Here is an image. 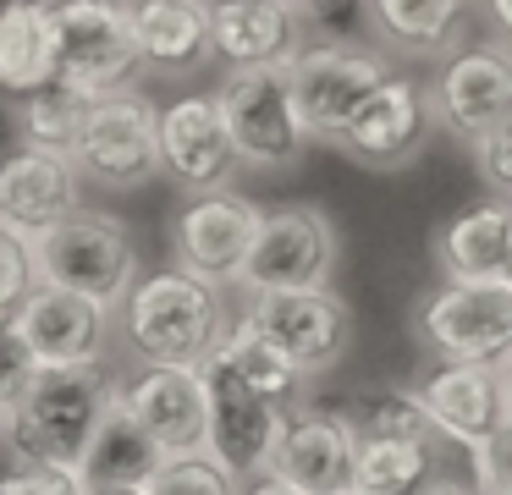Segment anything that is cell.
Listing matches in <instances>:
<instances>
[{"mask_svg":"<svg viewBox=\"0 0 512 495\" xmlns=\"http://www.w3.org/2000/svg\"><path fill=\"white\" fill-rule=\"evenodd\" d=\"M237 490H243V479L210 446H199V451H166L138 495H237Z\"/></svg>","mask_w":512,"mask_h":495,"instance_id":"30","label":"cell"},{"mask_svg":"<svg viewBox=\"0 0 512 495\" xmlns=\"http://www.w3.org/2000/svg\"><path fill=\"white\" fill-rule=\"evenodd\" d=\"M116 319H122L127 352L138 363H204L232 330L226 286L193 275L188 264L138 275Z\"/></svg>","mask_w":512,"mask_h":495,"instance_id":"2","label":"cell"},{"mask_svg":"<svg viewBox=\"0 0 512 495\" xmlns=\"http://www.w3.org/2000/svg\"><path fill=\"white\" fill-rule=\"evenodd\" d=\"M83 171L78 154L56 143L17 138L12 154H0V226L17 237H45L56 220L83 209Z\"/></svg>","mask_w":512,"mask_h":495,"instance_id":"11","label":"cell"},{"mask_svg":"<svg viewBox=\"0 0 512 495\" xmlns=\"http://www.w3.org/2000/svg\"><path fill=\"white\" fill-rule=\"evenodd\" d=\"M39 369H45V363L34 358V347L23 341V330H17L12 319H0V407H6V413L23 402V391L34 385Z\"/></svg>","mask_w":512,"mask_h":495,"instance_id":"32","label":"cell"},{"mask_svg":"<svg viewBox=\"0 0 512 495\" xmlns=\"http://www.w3.org/2000/svg\"><path fill=\"white\" fill-rule=\"evenodd\" d=\"M215 352H221V358L232 363V369L243 374L248 385H259L265 396H276V402L298 407V391H303V380H309V374H303L298 363H292L287 352L276 347V336H270V330L259 325L248 308L232 319V330L221 336V347H215Z\"/></svg>","mask_w":512,"mask_h":495,"instance_id":"28","label":"cell"},{"mask_svg":"<svg viewBox=\"0 0 512 495\" xmlns=\"http://www.w3.org/2000/svg\"><path fill=\"white\" fill-rule=\"evenodd\" d=\"M138 50L149 72L188 77L215 61V22L210 0H127Z\"/></svg>","mask_w":512,"mask_h":495,"instance_id":"22","label":"cell"},{"mask_svg":"<svg viewBox=\"0 0 512 495\" xmlns=\"http://www.w3.org/2000/svg\"><path fill=\"white\" fill-rule=\"evenodd\" d=\"M34 286H39V264H34L28 237L0 226V319H12Z\"/></svg>","mask_w":512,"mask_h":495,"instance_id":"31","label":"cell"},{"mask_svg":"<svg viewBox=\"0 0 512 495\" xmlns=\"http://www.w3.org/2000/svg\"><path fill=\"white\" fill-rule=\"evenodd\" d=\"M435 121H441L435 94H424L413 77H397V72H391L386 83H380L375 94L358 105V116L347 121V132H342V143H336V149H347L358 165L397 171V165H408L413 154L430 143Z\"/></svg>","mask_w":512,"mask_h":495,"instance_id":"16","label":"cell"},{"mask_svg":"<svg viewBox=\"0 0 512 495\" xmlns=\"http://www.w3.org/2000/svg\"><path fill=\"white\" fill-rule=\"evenodd\" d=\"M210 22L221 66L292 61L309 44V22L292 0H210Z\"/></svg>","mask_w":512,"mask_h":495,"instance_id":"21","label":"cell"},{"mask_svg":"<svg viewBox=\"0 0 512 495\" xmlns=\"http://www.w3.org/2000/svg\"><path fill=\"white\" fill-rule=\"evenodd\" d=\"M94 94L78 83H67V77H56V83L34 88L28 99H17L12 116H17V138H34V143H56V149H72L83 132V116H89Z\"/></svg>","mask_w":512,"mask_h":495,"instance_id":"29","label":"cell"},{"mask_svg":"<svg viewBox=\"0 0 512 495\" xmlns=\"http://www.w3.org/2000/svg\"><path fill=\"white\" fill-rule=\"evenodd\" d=\"M292 99H298L303 127L314 132V143H342L347 121L358 116L369 94L391 77L386 55L369 44H336V39H309L287 61Z\"/></svg>","mask_w":512,"mask_h":495,"instance_id":"7","label":"cell"},{"mask_svg":"<svg viewBox=\"0 0 512 495\" xmlns=\"http://www.w3.org/2000/svg\"><path fill=\"white\" fill-rule=\"evenodd\" d=\"M72 154H78V171L89 187L138 193L144 182L166 176L160 171V105L149 94H138L133 83L94 94Z\"/></svg>","mask_w":512,"mask_h":495,"instance_id":"4","label":"cell"},{"mask_svg":"<svg viewBox=\"0 0 512 495\" xmlns=\"http://www.w3.org/2000/svg\"><path fill=\"white\" fill-rule=\"evenodd\" d=\"M259 226H265V209H259L254 198H243L237 187L188 193V204L171 220V253H177V264H188L193 275H204V281L237 286Z\"/></svg>","mask_w":512,"mask_h":495,"instance_id":"12","label":"cell"},{"mask_svg":"<svg viewBox=\"0 0 512 495\" xmlns=\"http://www.w3.org/2000/svg\"><path fill=\"white\" fill-rule=\"evenodd\" d=\"M248 314L276 336V347L298 363L309 380L331 374L353 352V308L331 286H287V292H254Z\"/></svg>","mask_w":512,"mask_h":495,"instance_id":"13","label":"cell"},{"mask_svg":"<svg viewBox=\"0 0 512 495\" xmlns=\"http://www.w3.org/2000/svg\"><path fill=\"white\" fill-rule=\"evenodd\" d=\"M0 440H6V407H0Z\"/></svg>","mask_w":512,"mask_h":495,"instance_id":"39","label":"cell"},{"mask_svg":"<svg viewBox=\"0 0 512 495\" xmlns=\"http://www.w3.org/2000/svg\"><path fill=\"white\" fill-rule=\"evenodd\" d=\"M215 99H221L226 127H232L237 154H243L248 171H292L309 154L314 132L298 116L287 61L226 66V77L215 83Z\"/></svg>","mask_w":512,"mask_h":495,"instance_id":"3","label":"cell"},{"mask_svg":"<svg viewBox=\"0 0 512 495\" xmlns=\"http://www.w3.org/2000/svg\"><path fill=\"white\" fill-rule=\"evenodd\" d=\"M61 77L56 0H6L0 6V99H28Z\"/></svg>","mask_w":512,"mask_h":495,"instance_id":"24","label":"cell"},{"mask_svg":"<svg viewBox=\"0 0 512 495\" xmlns=\"http://www.w3.org/2000/svg\"><path fill=\"white\" fill-rule=\"evenodd\" d=\"M419 330L441 358L501 363L512 352V275H446L419 308Z\"/></svg>","mask_w":512,"mask_h":495,"instance_id":"9","label":"cell"},{"mask_svg":"<svg viewBox=\"0 0 512 495\" xmlns=\"http://www.w3.org/2000/svg\"><path fill=\"white\" fill-rule=\"evenodd\" d=\"M39 264V281L72 286V292L94 297L105 308H122L127 292L138 281V248L133 231L122 220L100 215V209H72L67 220L45 231V237L28 242Z\"/></svg>","mask_w":512,"mask_h":495,"instance_id":"5","label":"cell"},{"mask_svg":"<svg viewBox=\"0 0 512 495\" xmlns=\"http://www.w3.org/2000/svg\"><path fill=\"white\" fill-rule=\"evenodd\" d=\"M435 259L446 275H512V198L496 193L490 204L457 215L435 237Z\"/></svg>","mask_w":512,"mask_h":495,"instance_id":"26","label":"cell"},{"mask_svg":"<svg viewBox=\"0 0 512 495\" xmlns=\"http://www.w3.org/2000/svg\"><path fill=\"white\" fill-rule=\"evenodd\" d=\"M336 259H342V237L336 220L320 204H281L265 209L248 264L237 275V292H287V286H331Z\"/></svg>","mask_w":512,"mask_h":495,"instance_id":"8","label":"cell"},{"mask_svg":"<svg viewBox=\"0 0 512 495\" xmlns=\"http://www.w3.org/2000/svg\"><path fill=\"white\" fill-rule=\"evenodd\" d=\"M0 6H6V0H0Z\"/></svg>","mask_w":512,"mask_h":495,"instance_id":"40","label":"cell"},{"mask_svg":"<svg viewBox=\"0 0 512 495\" xmlns=\"http://www.w3.org/2000/svg\"><path fill=\"white\" fill-rule=\"evenodd\" d=\"M199 369H204V385H210V451L243 479V490H259L276 468L292 407L265 396L259 385H248L221 352H210Z\"/></svg>","mask_w":512,"mask_h":495,"instance_id":"6","label":"cell"},{"mask_svg":"<svg viewBox=\"0 0 512 495\" xmlns=\"http://www.w3.org/2000/svg\"><path fill=\"white\" fill-rule=\"evenodd\" d=\"M56 39H61V77L89 94L127 88L144 72L127 0H56Z\"/></svg>","mask_w":512,"mask_h":495,"instance_id":"10","label":"cell"},{"mask_svg":"<svg viewBox=\"0 0 512 495\" xmlns=\"http://www.w3.org/2000/svg\"><path fill=\"white\" fill-rule=\"evenodd\" d=\"M116 396V380H105V363H50L34 374L23 402L6 413V440L12 462H50L83 479V457L100 429L105 407Z\"/></svg>","mask_w":512,"mask_h":495,"instance_id":"1","label":"cell"},{"mask_svg":"<svg viewBox=\"0 0 512 495\" xmlns=\"http://www.w3.org/2000/svg\"><path fill=\"white\" fill-rule=\"evenodd\" d=\"M12 325L23 330V341L34 347V358L45 363H105L111 352V325L116 308L94 303V297L72 292V286L39 281L23 297V308L12 314Z\"/></svg>","mask_w":512,"mask_h":495,"instance_id":"17","label":"cell"},{"mask_svg":"<svg viewBox=\"0 0 512 495\" xmlns=\"http://www.w3.org/2000/svg\"><path fill=\"white\" fill-rule=\"evenodd\" d=\"M353 418L336 407H292L287 435H281L276 468L259 490H281V495H342L353 490Z\"/></svg>","mask_w":512,"mask_h":495,"instance_id":"15","label":"cell"},{"mask_svg":"<svg viewBox=\"0 0 512 495\" xmlns=\"http://www.w3.org/2000/svg\"><path fill=\"white\" fill-rule=\"evenodd\" d=\"M474 171H479V182L490 187V193H501V198H512V116H501L490 132H479L474 143Z\"/></svg>","mask_w":512,"mask_h":495,"instance_id":"34","label":"cell"},{"mask_svg":"<svg viewBox=\"0 0 512 495\" xmlns=\"http://www.w3.org/2000/svg\"><path fill=\"white\" fill-rule=\"evenodd\" d=\"M468 468H474V490L485 495H512V424L501 418L474 451H468Z\"/></svg>","mask_w":512,"mask_h":495,"instance_id":"33","label":"cell"},{"mask_svg":"<svg viewBox=\"0 0 512 495\" xmlns=\"http://www.w3.org/2000/svg\"><path fill=\"white\" fill-rule=\"evenodd\" d=\"M485 11H490V28H496V39L512 44V0H485Z\"/></svg>","mask_w":512,"mask_h":495,"instance_id":"36","label":"cell"},{"mask_svg":"<svg viewBox=\"0 0 512 495\" xmlns=\"http://www.w3.org/2000/svg\"><path fill=\"white\" fill-rule=\"evenodd\" d=\"M353 495H408L435 484L446 440L435 429H353Z\"/></svg>","mask_w":512,"mask_h":495,"instance_id":"25","label":"cell"},{"mask_svg":"<svg viewBox=\"0 0 512 495\" xmlns=\"http://www.w3.org/2000/svg\"><path fill=\"white\" fill-rule=\"evenodd\" d=\"M496 369H501V418L512 424V352L496 363Z\"/></svg>","mask_w":512,"mask_h":495,"instance_id":"37","label":"cell"},{"mask_svg":"<svg viewBox=\"0 0 512 495\" xmlns=\"http://www.w3.org/2000/svg\"><path fill=\"white\" fill-rule=\"evenodd\" d=\"M468 0H369L375 33L402 55H452L463 39Z\"/></svg>","mask_w":512,"mask_h":495,"instance_id":"27","label":"cell"},{"mask_svg":"<svg viewBox=\"0 0 512 495\" xmlns=\"http://www.w3.org/2000/svg\"><path fill=\"white\" fill-rule=\"evenodd\" d=\"M160 171L182 193H215L232 187L237 171H248L215 94H182L160 110Z\"/></svg>","mask_w":512,"mask_h":495,"instance_id":"14","label":"cell"},{"mask_svg":"<svg viewBox=\"0 0 512 495\" xmlns=\"http://www.w3.org/2000/svg\"><path fill=\"white\" fill-rule=\"evenodd\" d=\"M138 424L160 440V451L210 446V385L199 363H144L122 385Z\"/></svg>","mask_w":512,"mask_h":495,"instance_id":"19","label":"cell"},{"mask_svg":"<svg viewBox=\"0 0 512 495\" xmlns=\"http://www.w3.org/2000/svg\"><path fill=\"white\" fill-rule=\"evenodd\" d=\"M435 110L452 132L468 143L490 132L501 116H512V44H463V50L441 55V77H435Z\"/></svg>","mask_w":512,"mask_h":495,"instance_id":"18","label":"cell"},{"mask_svg":"<svg viewBox=\"0 0 512 495\" xmlns=\"http://www.w3.org/2000/svg\"><path fill=\"white\" fill-rule=\"evenodd\" d=\"M160 440L138 424V413L127 407L122 385H116L111 407H105L100 429L89 440V457H83V495H138L144 479L160 468Z\"/></svg>","mask_w":512,"mask_h":495,"instance_id":"23","label":"cell"},{"mask_svg":"<svg viewBox=\"0 0 512 495\" xmlns=\"http://www.w3.org/2000/svg\"><path fill=\"white\" fill-rule=\"evenodd\" d=\"M292 6H298V11H303V17H309V11H320V6H325V0H292Z\"/></svg>","mask_w":512,"mask_h":495,"instance_id":"38","label":"cell"},{"mask_svg":"<svg viewBox=\"0 0 512 495\" xmlns=\"http://www.w3.org/2000/svg\"><path fill=\"white\" fill-rule=\"evenodd\" d=\"M419 402L446 446L474 451L501 424V369L479 358H441L419 385Z\"/></svg>","mask_w":512,"mask_h":495,"instance_id":"20","label":"cell"},{"mask_svg":"<svg viewBox=\"0 0 512 495\" xmlns=\"http://www.w3.org/2000/svg\"><path fill=\"white\" fill-rule=\"evenodd\" d=\"M0 495H83V479L50 462H12V473H0Z\"/></svg>","mask_w":512,"mask_h":495,"instance_id":"35","label":"cell"}]
</instances>
